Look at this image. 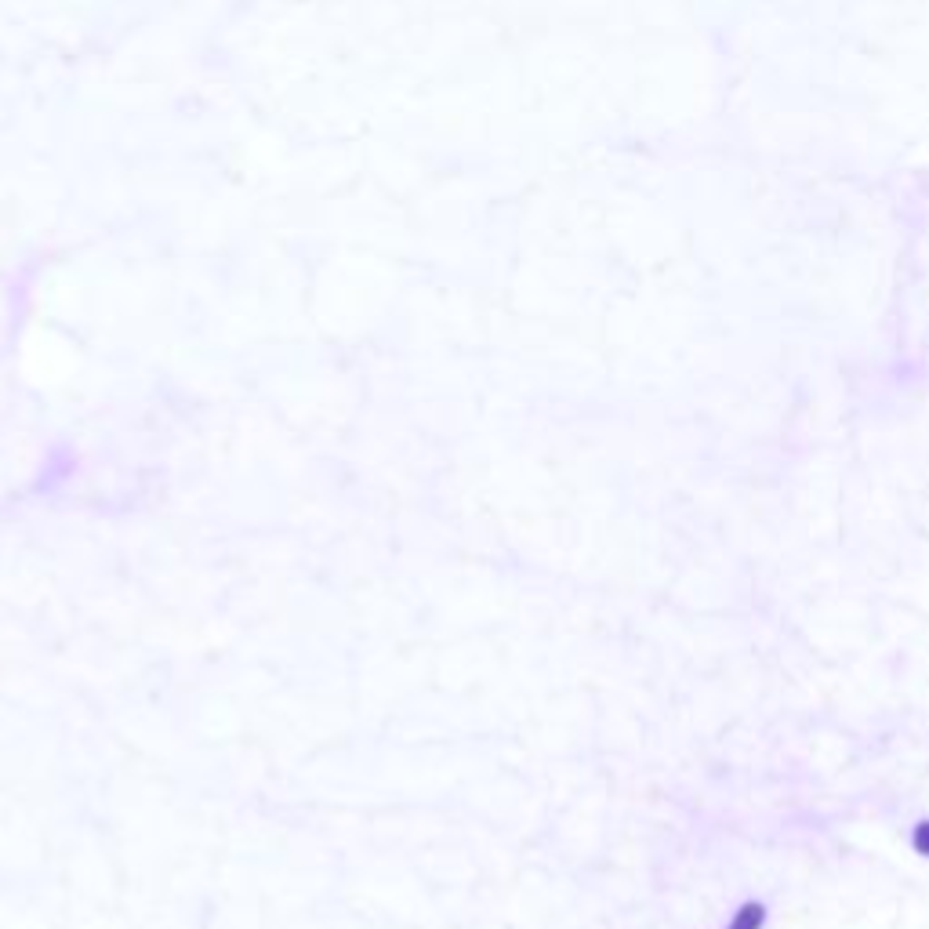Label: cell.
Instances as JSON below:
<instances>
[{"label": "cell", "instance_id": "obj_1", "mask_svg": "<svg viewBox=\"0 0 929 929\" xmlns=\"http://www.w3.org/2000/svg\"><path fill=\"white\" fill-rule=\"evenodd\" d=\"M919 842H922V846H926V850H929V832H922V839H919Z\"/></svg>", "mask_w": 929, "mask_h": 929}]
</instances>
